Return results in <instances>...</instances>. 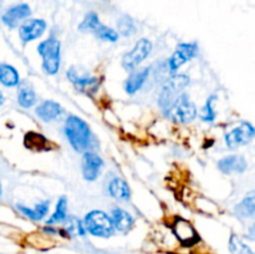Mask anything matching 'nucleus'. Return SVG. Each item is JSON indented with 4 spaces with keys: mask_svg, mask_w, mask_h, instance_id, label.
Here are the masks:
<instances>
[{
    "mask_svg": "<svg viewBox=\"0 0 255 254\" xmlns=\"http://www.w3.org/2000/svg\"><path fill=\"white\" fill-rule=\"evenodd\" d=\"M65 133L75 151L85 152L91 142L89 125L77 116H70L65 124Z\"/></svg>",
    "mask_w": 255,
    "mask_h": 254,
    "instance_id": "f257e3e1",
    "label": "nucleus"
},
{
    "mask_svg": "<svg viewBox=\"0 0 255 254\" xmlns=\"http://www.w3.org/2000/svg\"><path fill=\"white\" fill-rule=\"evenodd\" d=\"M164 114L178 124H188L196 119L197 109L196 105L189 100L188 95L181 94L164 111Z\"/></svg>",
    "mask_w": 255,
    "mask_h": 254,
    "instance_id": "f03ea898",
    "label": "nucleus"
},
{
    "mask_svg": "<svg viewBox=\"0 0 255 254\" xmlns=\"http://www.w3.org/2000/svg\"><path fill=\"white\" fill-rule=\"evenodd\" d=\"M42 57V67L49 75H56L60 67V42L54 36L49 37L37 47Z\"/></svg>",
    "mask_w": 255,
    "mask_h": 254,
    "instance_id": "7ed1b4c3",
    "label": "nucleus"
},
{
    "mask_svg": "<svg viewBox=\"0 0 255 254\" xmlns=\"http://www.w3.org/2000/svg\"><path fill=\"white\" fill-rule=\"evenodd\" d=\"M85 231L90 232L92 236L107 237L112 236L115 232L112 219L102 211H92L85 217Z\"/></svg>",
    "mask_w": 255,
    "mask_h": 254,
    "instance_id": "20e7f679",
    "label": "nucleus"
},
{
    "mask_svg": "<svg viewBox=\"0 0 255 254\" xmlns=\"http://www.w3.org/2000/svg\"><path fill=\"white\" fill-rule=\"evenodd\" d=\"M189 84V77L186 75H176L171 77L166 85L162 89L161 95H159V106L166 111L172 102L177 99L181 94H183V90L187 85Z\"/></svg>",
    "mask_w": 255,
    "mask_h": 254,
    "instance_id": "39448f33",
    "label": "nucleus"
},
{
    "mask_svg": "<svg viewBox=\"0 0 255 254\" xmlns=\"http://www.w3.org/2000/svg\"><path fill=\"white\" fill-rule=\"evenodd\" d=\"M152 50V44L148 39H141L133 49L127 52L122 60V65L126 70H133L134 67L138 66L143 60L147 59Z\"/></svg>",
    "mask_w": 255,
    "mask_h": 254,
    "instance_id": "423d86ee",
    "label": "nucleus"
},
{
    "mask_svg": "<svg viewBox=\"0 0 255 254\" xmlns=\"http://www.w3.org/2000/svg\"><path fill=\"white\" fill-rule=\"evenodd\" d=\"M254 134V127L247 122V124H242L241 126L232 129L229 133H227L226 142L231 148H237V147L249 143L253 139Z\"/></svg>",
    "mask_w": 255,
    "mask_h": 254,
    "instance_id": "0eeeda50",
    "label": "nucleus"
},
{
    "mask_svg": "<svg viewBox=\"0 0 255 254\" xmlns=\"http://www.w3.org/2000/svg\"><path fill=\"white\" fill-rule=\"evenodd\" d=\"M67 76H69L70 81L74 84V86L76 87L79 91L84 92V94L94 95L100 86L99 79L92 76H86V75H80L79 72H77V70L74 69V67L69 70Z\"/></svg>",
    "mask_w": 255,
    "mask_h": 254,
    "instance_id": "6e6552de",
    "label": "nucleus"
},
{
    "mask_svg": "<svg viewBox=\"0 0 255 254\" xmlns=\"http://www.w3.org/2000/svg\"><path fill=\"white\" fill-rule=\"evenodd\" d=\"M46 30V21L42 19H29L19 27V36L22 42H29L37 39Z\"/></svg>",
    "mask_w": 255,
    "mask_h": 254,
    "instance_id": "1a4fd4ad",
    "label": "nucleus"
},
{
    "mask_svg": "<svg viewBox=\"0 0 255 254\" xmlns=\"http://www.w3.org/2000/svg\"><path fill=\"white\" fill-rule=\"evenodd\" d=\"M197 55V45L196 44H179L176 51L173 52L172 57L169 59V69L171 71H176L177 69L186 64L187 61L193 59Z\"/></svg>",
    "mask_w": 255,
    "mask_h": 254,
    "instance_id": "9d476101",
    "label": "nucleus"
},
{
    "mask_svg": "<svg viewBox=\"0 0 255 254\" xmlns=\"http://www.w3.org/2000/svg\"><path fill=\"white\" fill-rule=\"evenodd\" d=\"M104 161L94 152H86L82 158V174L87 181H95L101 172Z\"/></svg>",
    "mask_w": 255,
    "mask_h": 254,
    "instance_id": "9b49d317",
    "label": "nucleus"
},
{
    "mask_svg": "<svg viewBox=\"0 0 255 254\" xmlns=\"http://www.w3.org/2000/svg\"><path fill=\"white\" fill-rule=\"evenodd\" d=\"M30 14H31V10H30V6L27 4L14 5L2 14L1 20L6 26H9L10 29H14L19 25L20 21L29 17Z\"/></svg>",
    "mask_w": 255,
    "mask_h": 254,
    "instance_id": "f8f14e48",
    "label": "nucleus"
},
{
    "mask_svg": "<svg viewBox=\"0 0 255 254\" xmlns=\"http://www.w3.org/2000/svg\"><path fill=\"white\" fill-rule=\"evenodd\" d=\"M174 233L184 246H192L198 241V234L193 227L184 219H177L174 224Z\"/></svg>",
    "mask_w": 255,
    "mask_h": 254,
    "instance_id": "ddd939ff",
    "label": "nucleus"
},
{
    "mask_svg": "<svg viewBox=\"0 0 255 254\" xmlns=\"http://www.w3.org/2000/svg\"><path fill=\"white\" fill-rule=\"evenodd\" d=\"M247 163L246 158L242 156H228L222 158L221 161L218 162V168L221 169L223 173H242L247 169Z\"/></svg>",
    "mask_w": 255,
    "mask_h": 254,
    "instance_id": "4468645a",
    "label": "nucleus"
},
{
    "mask_svg": "<svg viewBox=\"0 0 255 254\" xmlns=\"http://www.w3.org/2000/svg\"><path fill=\"white\" fill-rule=\"evenodd\" d=\"M109 192L117 201H128L129 197H131V191H129L127 182L125 179L119 178V177H116V178L110 182Z\"/></svg>",
    "mask_w": 255,
    "mask_h": 254,
    "instance_id": "2eb2a0df",
    "label": "nucleus"
},
{
    "mask_svg": "<svg viewBox=\"0 0 255 254\" xmlns=\"http://www.w3.org/2000/svg\"><path fill=\"white\" fill-rule=\"evenodd\" d=\"M62 114V107L55 101H45L36 109V115L44 121L56 120Z\"/></svg>",
    "mask_w": 255,
    "mask_h": 254,
    "instance_id": "dca6fc26",
    "label": "nucleus"
},
{
    "mask_svg": "<svg viewBox=\"0 0 255 254\" xmlns=\"http://www.w3.org/2000/svg\"><path fill=\"white\" fill-rule=\"evenodd\" d=\"M112 224H114V228H116L117 231L126 232L133 224V217L128 213V212L124 211L121 208H116L112 211Z\"/></svg>",
    "mask_w": 255,
    "mask_h": 254,
    "instance_id": "f3484780",
    "label": "nucleus"
},
{
    "mask_svg": "<svg viewBox=\"0 0 255 254\" xmlns=\"http://www.w3.org/2000/svg\"><path fill=\"white\" fill-rule=\"evenodd\" d=\"M149 74V69H144L142 71L136 72V74L131 75L128 77V80L125 84V90H126L128 94H134V92L138 91L142 86H143L144 81L147 80Z\"/></svg>",
    "mask_w": 255,
    "mask_h": 254,
    "instance_id": "a211bd4d",
    "label": "nucleus"
},
{
    "mask_svg": "<svg viewBox=\"0 0 255 254\" xmlns=\"http://www.w3.org/2000/svg\"><path fill=\"white\" fill-rule=\"evenodd\" d=\"M0 82L6 87H14L19 84V72L11 65H0Z\"/></svg>",
    "mask_w": 255,
    "mask_h": 254,
    "instance_id": "6ab92c4d",
    "label": "nucleus"
},
{
    "mask_svg": "<svg viewBox=\"0 0 255 254\" xmlns=\"http://www.w3.org/2000/svg\"><path fill=\"white\" fill-rule=\"evenodd\" d=\"M236 214L241 218H251L254 216L255 212V199H254V192L246 197L238 206L234 209Z\"/></svg>",
    "mask_w": 255,
    "mask_h": 254,
    "instance_id": "aec40b11",
    "label": "nucleus"
},
{
    "mask_svg": "<svg viewBox=\"0 0 255 254\" xmlns=\"http://www.w3.org/2000/svg\"><path fill=\"white\" fill-rule=\"evenodd\" d=\"M24 143L27 148L30 149H36V151H44L47 148V144L49 141L46 139V137H44L42 134L36 133V132H29L27 134H25Z\"/></svg>",
    "mask_w": 255,
    "mask_h": 254,
    "instance_id": "412c9836",
    "label": "nucleus"
},
{
    "mask_svg": "<svg viewBox=\"0 0 255 254\" xmlns=\"http://www.w3.org/2000/svg\"><path fill=\"white\" fill-rule=\"evenodd\" d=\"M17 208L25 216L29 217V218L34 219V221H40V219H42L47 214V211H49V202H42V203L35 206V208H26V207L19 204Z\"/></svg>",
    "mask_w": 255,
    "mask_h": 254,
    "instance_id": "4be33fe9",
    "label": "nucleus"
},
{
    "mask_svg": "<svg viewBox=\"0 0 255 254\" xmlns=\"http://www.w3.org/2000/svg\"><path fill=\"white\" fill-rule=\"evenodd\" d=\"M100 25H101V21L99 19V15L96 12L91 11L85 16V19L82 20L81 24L79 25V30L80 31H84V32H92L95 34L96 30L99 29Z\"/></svg>",
    "mask_w": 255,
    "mask_h": 254,
    "instance_id": "5701e85b",
    "label": "nucleus"
},
{
    "mask_svg": "<svg viewBox=\"0 0 255 254\" xmlns=\"http://www.w3.org/2000/svg\"><path fill=\"white\" fill-rule=\"evenodd\" d=\"M17 102H19L20 106L25 107V109L34 106L35 102H36V95H35L34 90L31 87H22V89H20Z\"/></svg>",
    "mask_w": 255,
    "mask_h": 254,
    "instance_id": "b1692460",
    "label": "nucleus"
},
{
    "mask_svg": "<svg viewBox=\"0 0 255 254\" xmlns=\"http://www.w3.org/2000/svg\"><path fill=\"white\" fill-rule=\"evenodd\" d=\"M66 208H67V199L65 197H61L59 199L56 204V211L55 213L52 214L51 218L47 221V223L52 224V223H61L66 219Z\"/></svg>",
    "mask_w": 255,
    "mask_h": 254,
    "instance_id": "393cba45",
    "label": "nucleus"
},
{
    "mask_svg": "<svg viewBox=\"0 0 255 254\" xmlns=\"http://www.w3.org/2000/svg\"><path fill=\"white\" fill-rule=\"evenodd\" d=\"M229 248L233 254H254L253 251L247 244H244L238 236H232Z\"/></svg>",
    "mask_w": 255,
    "mask_h": 254,
    "instance_id": "a878e982",
    "label": "nucleus"
},
{
    "mask_svg": "<svg viewBox=\"0 0 255 254\" xmlns=\"http://www.w3.org/2000/svg\"><path fill=\"white\" fill-rule=\"evenodd\" d=\"M117 26H119V31L121 32L125 36H129V35L133 34L136 31V25L134 21L129 16H122L120 17L119 22H117Z\"/></svg>",
    "mask_w": 255,
    "mask_h": 254,
    "instance_id": "bb28decb",
    "label": "nucleus"
},
{
    "mask_svg": "<svg viewBox=\"0 0 255 254\" xmlns=\"http://www.w3.org/2000/svg\"><path fill=\"white\" fill-rule=\"evenodd\" d=\"M95 35H96L99 39L104 40V41L115 42V41H117V39H119V34H117L114 29H111V27H109V26H105V25H102V24L100 25L99 29L96 30Z\"/></svg>",
    "mask_w": 255,
    "mask_h": 254,
    "instance_id": "cd10ccee",
    "label": "nucleus"
},
{
    "mask_svg": "<svg viewBox=\"0 0 255 254\" xmlns=\"http://www.w3.org/2000/svg\"><path fill=\"white\" fill-rule=\"evenodd\" d=\"M214 99H216L214 96L209 97L206 106H204L203 112H202V120H204V121H213L214 117H216V112H214L213 107H212V104H213Z\"/></svg>",
    "mask_w": 255,
    "mask_h": 254,
    "instance_id": "c85d7f7f",
    "label": "nucleus"
},
{
    "mask_svg": "<svg viewBox=\"0 0 255 254\" xmlns=\"http://www.w3.org/2000/svg\"><path fill=\"white\" fill-rule=\"evenodd\" d=\"M67 231L71 232L72 234H77V236L85 234V228L77 219H71V222H70L69 226H67Z\"/></svg>",
    "mask_w": 255,
    "mask_h": 254,
    "instance_id": "c756f323",
    "label": "nucleus"
},
{
    "mask_svg": "<svg viewBox=\"0 0 255 254\" xmlns=\"http://www.w3.org/2000/svg\"><path fill=\"white\" fill-rule=\"evenodd\" d=\"M4 101H5V99H4V95H2L1 92H0V106H1V105L4 104Z\"/></svg>",
    "mask_w": 255,
    "mask_h": 254,
    "instance_id": "7c9ffc66",
    "label": "nucleus"
},
{
    "mask_svg": "<svg viewBox=\"0 0 255 254\" xmlns=\"http://www.w3.org/2000/svg\"><path fill=\"white\" fill-rule=\"evenodd\" d=\"M1 2H2V0H0V5H1Z\"/></svg>",
    "mask_w": 255,
    "mask_h": 254,
    "instance_id": "2f4dec72",
    "label": "nucleus"
}]
</instances>
